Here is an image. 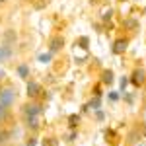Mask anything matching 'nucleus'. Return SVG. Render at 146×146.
<instances>
[{"label": "nucleus", "instance_id": "1", "mask_svg": "<svg viewBox=\"0 0 146 146\" xmlns=\"http://www.w3.org/2000/svg\"><path fill=\"white\" fill-rule=\"evenodd\" d=\"M16 100V90L14 88H2L0 90V111H8Z\"/></svg>", "mask_w": 146, "mask_h": 146}, {"label": "nucleus", "instance_id": "2", "mask_svg": "<svg viewBox=\"0 0 146 146\" xmlns=\"http://www.w3.org/2000/svg\"><path fill=\"white\" fill-rule=\"evenodd\" d=\"M41 113H43V105H41V103H27V105H23V115H25V119L37 117V115H41Z\"/></svg>", "mask_w": 146, "mask_h": 146}, {"label": "nucleus", "instance_id": "3", "mask_svg": "<svg viewBox=\"0 0 146 146\" xmlns=\"http://www.w3.org/2000/svg\"><path fill=\"white\" fill-rule=\"evenodd\" d=\"M135 88H140L142 84L146 82V70H142V68H136L135 72L131 74V80H129Z\"/></svg>", "mask_w": 146, "mask_h": 146}, {"label": "nucleus", "instance_id": "4", "mask_svg": "<svg viewBox=\"0 0 146 146\" xmlns=\"http://www.w3.org/2000/svg\"><path fill=\"white\" fill-rule=\"evenodd\" d=\"M62 45H64V37H62V35L53 37V39L49 41V53H56V51H60Z\"/></svg>", "mask_w": 146, "mask_h": 146}, {"label": "nucleus", "instance_id": "5", "mask_svg": "<svg viewBox=\"0 0 146 146\" xmlns=\"http://www.w3.org/2000/svg\"><path fill=\"white\" fill-rule=\"evenodd\" d=\"M39 94H43V88H41V86H39L35 80H29V82H27V96L35 100Z\"/></svg>", "mask_w": 146, "mask_h": 146}, {"label": "nucleus", "instance_id": "6", "mask_svg": "<svg viewBox=\"0 0 146 146\" xmlns=\"http://www.w3.org/2000/svg\"><path fill=\"white\" fill-rule=\"evenodd\" d=\"M127 47H129V41L121 37V39H115V43H113V49H111V51L115 53V55H123L125 51H127Z\"/></svg>", "mask_w": 146, "mask_h": 146}, {"label": "nucleus", "instance_id": "7", "mask_svg": "<svg viewBox=\"0 0 146 146\" xmlns=\"http://www.w3.org/2000/svg\"><path fill=\"white\" fill-rule=\"evenodd\" d=\"M16 72L20 74V78H29V68H27V64H20V66L16 68Z\"/></svg>", "mask_w": 146, "mask_h": 146}, {"label": "nucleus", "instance_id": "8", "mask_svg": "<svg viewBox=\"0 0 146 146\" xmlns=\"http://www.w3.org/2000/svg\"><path fill=\"white\" fill-rule=\"evenodd\" d=\"M78 123H80V115H78V113H74V115L68 117V127H70V129H76Z\"/></svg>", "mask_w": 146, "mask_h": 146}, {"label": "nucleus", "instance_id": "9", "mask_svg": "<svg viewBox=\"0 0 146 146\" xmlns=\"http://www.w3.org/2000/svg\"><path fill=\"white\" fill-rule=\"evenodd\" d=\"M101 82H103V84H111V82H113V72H111V70H103V74H101Z\"/></svg>", "mask_w": 146, "mask_h": 146}, {"label": "nucleus", "instance_id": "10", "mask_svg": "<svg viewBox=\"0 0 146 146\" xmlns=\"http://www.w3.org/2000/svg\"><path fill=\"white\" fill-rule=\"evenodd\" d=\"M10 55H12V51L8 49V47H0V62H2L4 58H8Z\"/></svg>", "mask_w": 146, "mask_h": 146}, {"label": "nucleus", "instance_id": "11", "mask_svg": "<svg viewBox=\"0 0 146 146\" xmlns=\"http://www.w3.org/2000/svg\"><path fill=\"white\" fill-rule=\"evenodd\" d=\"M76 45H80V49H84V51H86V49H88V45H90V39H88V37H80Z\"/></svg>", "mask_w": 146, "mask_h": 146}, {"label": "nucleus", "instance_id": "12", "mask_svg": "<svg viewBox=\"0 0 146 146\" xmlns=\"http://www.w3.org/2000/svg\"><path fill=\"white\" fill-rule=\"evenodd\" d=\"M43 146H56V140L55 138H45L43 140Z\"/></svg>", "mask_w": 146, "mask_h": 146}, {"label": "nucleus", "instance_id": "13", "mask_svg": "<svg viewBox=\"0 0 146 146\" xmlns=\"http://www.w3.org/2000/svg\"><path fill=\"white\" fill-rule=\"evenodd\" d=\"M39 60H41V62H49V60H51V53H47V55H39Z\"/></svg>", "mask_w": 146, "mask_h": 146}, {"label": "nucleus", "instance_id": "14", "mask_svg": "<svg viewBox=\"0 0 146 146\" xmlns=\"http://www.w3.org/2000/svg\"><path fill=\"white\" fill-rule=\"evenodd\" d=\"M111 16H113V10H109V12H105V14H103V18H101V20H103V22H107V20H111Z\"/></svg>", "mask_w": 146, "mask_h": 146}, {"label": "nucleus", "instance_id": "15", "mask_svg": "<svg viewBox=\"0 0 146 146\" xmlns=\"http://www.w3.org/2000/svg\"><path fill=\"white\" fill-rule=\"evenodd\" d=\"M109 100H111V101H117V100H119V94H117V92H111V94H109Z\"/></svg>", "mask_w": 146, "mask_h": 146}, {"label": "nucleus", "instance_id": "16", "mask_svg": "<svg viewBox=\"0 0 146 146\" xmlns=\"http://www.w3.org/2000/svg\"><path fill=\"white\" fill-rule=\"evenodd\" d=\"M127 84H129V78H125L123 76V80H121V90L125 92V88H127Z\"/></svg>", "mask_w": 146, "mask_h": 146}, {"label": "nucleus", "instance_id": "17", "mask_svg": "<svg viewBox=\"0 0 146 146\" xmlns=\"http://www.w3.org/2000/svg\"><path fill=\"white\" fill-rule=\"evenodd\" d=\"M94 96H96V98H101V90H100V86H96V88H94Z\"/></svg>", "mask_w": 146, "mask_h": 146}, {"label": "nucleus", "instance_id": "18", "mask_svg": "<svg viewBox=\"0 0 146 146\" xmlns=\"http://www.w3.org/2000/svg\"><path fill=\"white\" fill-rule=\"evenodd\" d=\"M35 144H37V140L31 138V140H27V144H25V146H35Z\"/></svg>", "mask_w": 146, "mask_h": 146}]
</instances>
